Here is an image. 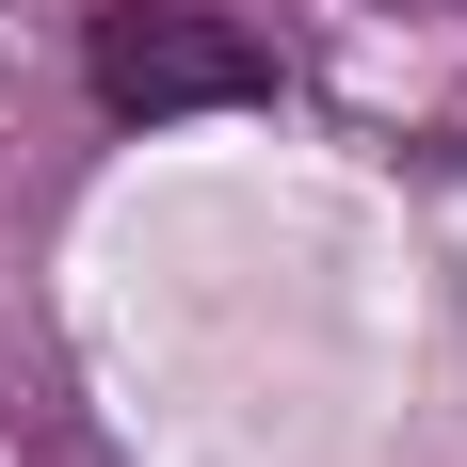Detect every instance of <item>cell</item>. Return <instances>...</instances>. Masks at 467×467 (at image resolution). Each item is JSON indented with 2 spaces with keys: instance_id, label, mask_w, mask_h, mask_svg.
I'll list each match as a JSON object with an SVG mask.
<instances>
[{
  "instance_id": "cell-1",
  "label": "cell",
  "mask_w": 467,
  "mask_h": 467,
  "mask_svg": "<svg viewBox=\"0 0 467 467\" xmlns=\"http://www.w3.org/2000/svg\"><path fill=\"white\" fill-rule=\"evenodd\" d=\"M81 81H97V113L161 130V113H258L275 97V48L242 16H210V0H113L81 33Z\"/></svg>"
}]
</instances>
